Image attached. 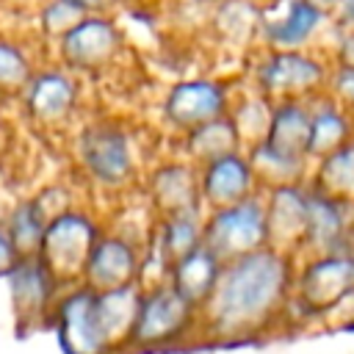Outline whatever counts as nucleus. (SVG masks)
Masks as SVG:
<instances>
[{"label":"nucleus","instance_id":"obj_5","mask_svg":"<svg viewBox=\"0 0 354 354\" xmlns=\"http://www.w3.org/2000/svg\"><path fill=\"white\" fill-rule=\"evenodd\" d=\"M100 235H102V227L88 210L69 207L47 221L44 238L36 254L50 268V274L61 282V288H69L80 282L88 252Z\"/></svg>","mask_w":354,"mask_h":354},{"label":"nucleus","instance_id":"obj_24","mask_svg":"<svg viewBox=\"0 0 354 354\" xmlns=\"http://www.w3.org/2000/svg\"><path fill=\"white\" fill-rule=\"evenodd\" d=\"M235 149H241V141H238V133L230 116H218V119H210L205 124H196L180 133V158L191 160L194 166H202Z\"/></svg>","mask_w":354,"mask_h":354},{"label":"nucleus","instance_id":"obj_34","mask_svg":"<svg viewBox=\"0 0 354 354\" xmlns=\"http://www.w3.org/2000/svg\"><path fill=\"white\" fill-rule=\"evenodd\" d=\"M72 3L80 14H108L119 6V0H66Z\"/></svg>","mask_w":354,"mask_h":354},{"label":"nucleus","instance_id":"obj_12","mask_svg":"<svg viewBox=\"0 0 354 354\" xmlns=\"http://www.w3.org/2000/svg\"><path fill=\"white\" fill-rule=\"evenodd\" d=\"M6 279L14 315L22 326H39L44 321H53V310L64 288L39 254L17 257L14 266L6 271Z\"/></svg>","mask_w":354,"mask_h":354},{"label":"nucleus","instance_id":"obj_22","mask_svg":"<svg viewBox=\"0 0 354 354\" xmlns=\"http://www.w3.org/2000/svg\"><path fill=\"white\" fill-rule=\"evenodd\" d=\"M351 136H354V116L348 111H343L326 94L310 100V141H307L310 160L329 155Z\"/></svg>","mask_w":354,"mask_h":354},{"label":"nucleus","instance_id":"obj_36","mask_svg":"<svg viewBox=\"0 0 354 354\" xmlns=\"http://www.w3.org/2000/svg\"><path fill=\"white\" fill-rule=\"evenodd\" d=\"M14 260H17V252H14V246H11L8 235H6L3 216H0V277H6V271L14 266Z\"/></svg>","mask_w":354,"mask_h":354},{"label":"nucleus","instance_id":"obj_33","mask_svg":"<svg viewBox=\"0 0 354 354\" xmlns=\"http://www.w3.org/2000/svg\"><path fill=\"white\" fill-rule=\"evenodd\" d=\"M335 41H332V64H348L354 66V30H343V28H335Z\"/></svg>","mask_w":354,"mask_h":354},{"label":"nucleus","instance_id":"obj_37","mask_svg":"<svg viewBox=\"0 0 354 354\" xmlns=\"http://www.w3.org/2000/svg\"><path fill=\"white\" fill-rule=\"evenodd\" d=\"M304 3H307V6H313V8H318V11H324L326 17H332L340 0H304Z\"/></svg>","mask_w":354,"mask_h":354},{"label":"nucleus","instance_id":"obj_35","mask_svg":"<svg viewBox=\"0 0 354 354\" xmlns=\"http://www.w3.org/2000/svg\"><path fill=\"white\" fill-rule=\"evenodd\" d=\"M332 25L343 28V30H354V0H340L335 14H332Z\"/></svg>","mask_w":354,"mask_h":354},{"label":"nucleus","instance_id":"obj_26","mask_svg":"<svg viewBox=\"0 0 354 354\" xmlns=\"http://www.w3.org/2000/svg\"><path fill=\"white\" fill-rule=\"evenodd\" d=\"M252 169H254V177L260 183V191L266 188H277V185H293V183H307L310 177V160L304 158H290V155H282L277 149H271L268 144H254L249 149H243Z\"/></svg>","mask_w":354,"mask_h":354},{"label":"nucleus","instance_id":"obj_23","mask_svg":"<svg viewBox=\"0 0 354 354\" xmlns=\"http://www.w3.org/2000/svg\"><path fill=\"white\" fill-rule=\"evenodd\" d=\"M202 230H205V210H183V213L158 216L149 243L171 266L177 257L188 254L191 249L202 243Z\"/></svg>","mask_w":354,"mask_h":354},{"label":"nucleus","instance_id":"obj_2","mask_svg":"<svg viewBox=\"0 0 354 354\" xmlns=\"http://www.w3.org/2000/svg\"><path fill=\"white\" fill-rule=\"evenodd\" d=\"M332 61L318 50H263L252 64V86L271 102L315 100L326 88Z\"/></svg>","mask_w":354,"mask_h":354},{"label":"nucleus","instance_id":"obj_9","mask_svg":"<svg viewBox=\"0 0 354 354\" xmlns=\"http://www.w3.org/2000/svg\"><path fill=\"white\" fill-rule=\"evenodd\" d=\"M326 28H332V17L304 0H266L260 3L257 44L263 50H310Z\"/></svg>","mask_w":354,"mask_h":354},{"label":"nucleus","instance_id":"obj_30","mask_svg":"<svg viewBox=\"0 0 354 354\" xmlns=\"http://www.w3.org/2000/svg\"><path fill=\"white\" fill-rule=\"evenodd\" d=\"M33 72L36 66L28 53L14 41L0 39V97H19Z\"/></svg>","mask_w":354,"mask_h":354},{"label":"nucleus","instance_id":"obj_38","mask_svg":"<svg viewBox=\"0 0 354 354\" xmlns=\"http://www.w3.org/2000/svg\"><path fill=\"white\" fill-rule=\"evenodd\" d=\"M191 3H207V6H213V3H218V0H191Z\"/></svg>","mask_w":354,"mask_h":354},{"label":"nucleus","instance_id":"obj_11","mask_svg":"<svg viewBox=\"0 0 354 354\" xmlns=\"http://www.w3.org/2000/svg\"><path fill=\"white\" fill-rule=\"evenodd\" d=\"M53 324L66 354H113L94 313V290L83 282L61 290L53 310Z\"/></svg>","mask_w":354,"mask_h":354},{"label":"nucleus","instance_id":"obj_1","mask_svg":"<svg viewBox=\"0 0 354 354\" xmlns=\"http://www.w3.org/2000/svg\"><path fill=\"white\" fill-rule=\"evenodd\" d=\"M296 257L263 246L227 260L213 293L199 307V329L213 340H246L288 313Z\"/></svg>","mask_w":354,"mask_h":354},{"label":"nucleus","instance_id":"obj_4","mask_svg":"<svg viewBox=\"0 0 354 354\" xmlns=\"http://www.w3.org/2000/svg\"><path fill=\"white\" fill-rule=\"evenodd\" d=\"M75 155L83 174L97 188L119 191L136 180V169H138L136 147L130 133L119 122L102 119L83 127L75 144Z\"/></svg>","mask_w":354,"mask_h":354},{"label":"nucleus","instance_id":"obj_15","mask_svg":"<svg viewBox=\"0 0 354 354\" xmlns=\"http://www.w3.org/2000/svg\"><path fill=\"white\" fill-rule=\"evenodd\" d=\"M351 232H354V202L310 188V194H307V230H304V241H301V254L307 257V254H326V252L351 249Z\"/></svg>","mask_w":354,"mask_h":354},{"label":"nucleus","instance_id":"obj_29","mask_svg":"<svg viewBox=\"0 0 354 354\" xmlns=\"http://www.w3.org/2000/svg\"><path fill=\"white\" fill-rule=\"evenodd\" d=\"M271 111H274V102L266 100L263 94H257L254 88H249L243 97L232 100L227 116L235 124L241 149H249V147H254V144H260L266 138L268 122H271Z\"/></svg>","mask_w":354,"mask_h":354},{"label":"nucleus","instance_id":"obj_14","mask_svg":"<svg viewBox=\"0 0 354 354\" xmlns=\"http://www.w3.org/2000/svg\"><path fill=\"white\" fill-rule=\"evenodd\" d=\"M141 257H144V246L138 238L122 230H102V235L88 252L80 282L91 290H108L138 282Z\"/></svg>","mask_w":354,"mask_h":354},{"label":"nucleus","instance_id":"obj_21","mask_svg":"<svg viewBox=\"0 0 354 354\" xmlns=\"http://www.w3.org/2000/svg\"><path fill=\"white\" fill-rule=\"evenodd\" d=\"M307 141H310V102H304V100L274 102L268 133H266L263 144H268L271 149H277L282 155L310 160Z\"/></svg>","mask_w":354,"mask_h":354},{"label":"nucleus","instance_id":"obj_27","mask_svg":"<svg viewBox=\"0 0 354 354\" xmlns=\"http://www.w3.org/2000/svg\"><path fill=\"white\" fill-rule=\"evenodd\" d=\"M47 221H50V216L44 213V207L39 205L36 196L19 199L3 216V227H6V235H8L17 257H28V254H36L39 252Z\"/></svg>","mask_w":354,"mask_h":354},{"label":"nucleus","instance_id":"obj_16","mask_svg":"<svg viewBox=\"0 0 354 354\" xmlns=\"http://www.w3.org/2000/svg\"><path fill=\"white\" fill-rule=\"evenodd\" d=\"M196 177H199V199L205 210L227 207L260 194V183L243 149L227 152L221 158L196 166Z\"/></svg>","mask_w":354,"mask_h":354},{"label":"nucleus","instance_id":"obj_7","mask_svg":"<svg viewBox=\"0 0 354 354\" xmlns=\"http://www.w3.org/2000/svg\"><path fill=\"white\" fill-rule=\"evenodd\" d=\"M202 243L213 249L224 263L268 246L263 191L235 205L205 210Z\"/></svg>","mask_w":354,"mask_h":354},{"label":"nucleus","instance_id":"obj_3","mask_svg":"<svg viewBox=\"0 0 354 354\" xmlns=\"http://www.w3.org/2000/svg\"><path fill=\"white\" fill-rule=\"evenodd\" d=\"M191 329H199V307L183 299L169 282L141 288L136 324L127 348L155 351L183 343Z\"/></svg>","mask_w":354,"mask_h":354},{"label":"nucleus","instance_id":"obj_10","mask_svg":"<svg viewBox=\"0 0 354 354\" xmlns=\"http://www.w3.org/2000/svg\"><path fill=\"white\" fill-rule=\"evenodd\" d=\"M232 88L216 77H183L169 86L160 113L166 124L177 133H185L210 119L227 116L232 105Z\"/></svg>","mask_w":354,"mask_h":354},{"label":"nucleus","instance_id":"obj_32","mask_svg":"<svg viewBox=\"0 0 354 354\" xmlns=\"http://www.w3.org/2000/svg\"><path fill=\"white\" fill-rule=\"evenodd\" d=\"M324 94L332 102H337L343 111H348L354 116V66H348V64H332Z\"/></svg>","mask_w":354,"mask_h":354},{"label":"nucleus","instance_id":"obj_6","mask_svg":"<svg viewBox=\"0 0 354 354\" xmlns=\"http://www.w3.org/2000/svg\"><path fill=\"white\" fill-rule=\"evenodd\" d=\"M348 290H354V249L307 254L293 274L290 304L304 318H318Z\"/></svg>","mask_w":354,"mask_h":354},{"label":"nucleus","instance_id":"obj_28","mask_svg":"<svg viewBox=\"0 0 354 354\" xmlns=\"http://www.w3.org/2000/svg\"><path fill=\"white\" fill-rule=\"evenodd\" d=\"M210 22L227 44H252L257 41L260 3L257 0H218L213 3Z\"/></svg>","mask_w":354,"mask_h":354},{"label":"nucleus","instance_id":"obj_8","mask_svg":"<svg viewBox=\"0 0 354 354\" xmlns=\"http://www.w3.org/2000/svg\"><path fill=\"white\" fill-rule=\"evenodd\" d=\"M58 64L72 75H97L122 55V28L111 14H86L55 41Z\"/></svg>","mask_w":354,"mask_h":354},{"label":"nucleus","instance_id":"obj_31","mask_svg":"<svg viewBox=\"0 0 354 354\" xmlns=\"http://www.w3.org/2000/svg\"><path fill=\"white\" fill-rule=\"evenodd\" d=\"M86 14H80L72 3H66V0H47L44 6H41V11H39V28H41V33L47 36V39H53V41H58L64 33H69L80 19H83Z\"/></svg>","mask_w":354,"mask_h":354},{"label":"nucleus","instance_id":"obj_25","mask_svg":"<svg viewBox=\"0 0 354 354\" xmlns=\"http://www.w3.org/2000/svg\"><path fill=\"white\" fill-rule=\"evenodd\" d=\"M307 185L329 196L354 202V136L329 155L313 160Z\"/></svg>","mask_w":354,"mask_h":354},{"label":"nucleus","instance_id":"obj_20","mask_svg":"<svg viewBox=\"0 0 354 354\" xmlns=\"http://www.w3.org/2000/svg\"><path fill=\"white\" fill-rule=\"evenodd\" d=\"M221 268H224V260H221L213 249H207L205 243H199L196 249H191L188 254L177 257V260L169 266L166 282H169L183 299H188L194 307H202V304L207 301V296L213 293Z\"/></svg>","mask_w":354,"mask_h":354},{"label":"nucleus","instance_id":"obj_17","mask_svg":"<svg viewBox=\"0 0 354 354\" xmlns=\"http://www.w3.org/2000/svg\"><path fill=\"white\" fill-rule=\"evenodd\" d=\"M307 183L277 185L263 191L266 207V232L268 246L296 257L301 252L304 230H307Z\"/></svg>","mask_w":354,"mask_h":354},{"label":"nucleus","instance_id":"obj_13","mask_svg":"<svg viewBox=\"0 0 354 354\" xmlns=\"http://www.w3.org/2000/svg\"><path fill=\"white\" fill-rule=\"evenodd\" d=\"M17 100L33 124L58 127L75 116L80 105V83L77 75L66 72L64 66L36 69Z\"/></svg>","mask_w":354,"mask_h":354},{"label":"nucleus","instance_id":"obj_18","mask_svg":"<svg viewBox=\"0 0 354 354\" xmlns=\"http://www.w3.org/2000/svg\"><path fill=\"white\" fill-rule=\"evenodd\" d=\"M147 205L155 216L183 213V210H205L199 199V177L196 166L185 158L160 160L144 180Z\"/></svg>","mask_w":354,"mask_h":354},{"label":"nucleus","instance_id":"obj_39","mask_svg":"<svg viewBox=\"0 0 354 354\" xmlns=\"http://www.w3.org/2000/svg\"><path fill=\"white\" fill-rule=\"evenodd\" d=\"M351 249H354V232H351Z\"/></svg>","mask_w":354,"mask_h":354},{"label":"nucleus","instance_id":"obj_19","mask_svg":"<svg viewBox=\"0 0 354 354\" xmlns=\"http://www.w3.org/2000/svg\"><path fill=\"white\" fill-rule=\"evenodd\" d=\"M138 299H141L138 282L108 288V290H94V313L113 354L127 351L130 332H133L136 313H138Z\"/></svg>","mask_w":354,"mask_h":354}]
</instances>
